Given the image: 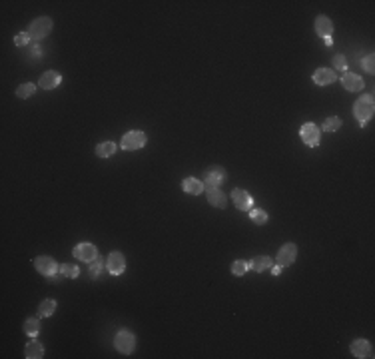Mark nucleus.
<instances>
[{"label":"nucleus","instance_id":"f257e3e1","mask_svg":"<svg viewBox=\"0 0 375 359\" xmlns=\"http://www.w3.org/2000/svg\"><path fill=\"white\" fill-rule=\"evenodd\" d=\"M373 110H375L373 96H361V98L355 100V104H353V116L357 118V122L361 126H365L371 120Z\"/></svg>","mask_w":375,"mask_h":359},{"label":"nucleus","instance_id":"f03ea898","mask_svg":"<svg viewBox=\"0 0 375 359\" xmlns=\"http://www.w3.org/2000/svg\"><path fill=\"white\" fill-rule=\"evenodd\" d=\"M50 30H52V20L48 16L36 18L30 26H28V34H30V38H34V40H42L44 36L50 34Z\"/></svg>","mask_w":375,"mask_h":359},{"label":"nucleus","instance_id":"7ed1b4c3","mask_svg":"<svg viewBox=\"0 0 375 359\" xmlns=\"http://www.w3.org/2000/svg\"><path fill=\"white\" fill-rule=\"evenodd\" d=\"M114 345H116V349H118L120 353L128 355V353H132V349H134V345H136V337H134L128 329H122V331L116 333Z\"/></svg>","mask_w":375,"mask_h":359},{"label":"nucleus","instance_id":"20e7f679","mask_svg":"<svg viewBox=\"0 0 375 359\" xmlns=\"http://www.w3.org/2000/svg\"><path fill=\"white\" fill-rule=\"evenodd\" d=\"M74 258L80 261H84V263H92L96 258H98V250H96V246L94 244H88V242H82V244H78L76 248H74Z\"/></svg>","mask_w":375,"mask_h":359},{"label":"nucleus","instance_id":"39448f33","mask_svg":"<svg viewBox=\"0 0 375 359\" xmlns=\"http://www.w3.org/2000/svg\"><path fill=\"white\" fill-rule=\"evenodd\" d=\"M146 146V134L142 130H132L128 132L122 138V148L124 150H140Z\"/></svg>","mask_w":375,"mask_h":359},{"label":"nucleus","instance_id":"423d86ee","mask_svg":"<svg viewBox=\"0 0 375 359\" xmlns=\"http://www.w3.org/2000/svg\"><path fill=\"white\" fill-rule=\"evenodd\" d=\"M223 182H226V170H223V168L214 166V168H208V170L204 172V186L219 188Z\"/></svg>","mask_w":375,"mask_h":359},{"label":"nucleus","instance_id":"0eeeda50","mask_svg":"<svg viewBox=\"0 0 375 359\" xmlns=\"http://www.w3.org/2000/svg\"><path fill=\"white\" fill-rule=\"evenodd\" d=\"M302 140L308 144V146H312V148H315V146H319V140H321V132H319V126L317 124H313V122H306L304 126H302Z\"/></svg>","mask_w":375,"mask_h":359},{"label":"nucleus","instance_id":"6e6552de","mask_svg":"<svg viewBox=\"0 0 375 359\" xmlns=\"http://www.w3.org/2000/svg\"><path fill=\"white\" fill-rule=\"evenodd\" d=\"M106 267H108V271H110L112 275H120V273H124V269H126L124 254H120V252H112V254L106 258Z\"/></svg>","mask_w":375,"mask_h":359},{"label":"nucleus","instance_id":"1a4fd4ad","mask_svg":"<svg viewBox=\"0 0 375 359\" xmlns=\"http://www.w3.org/2000/svg\"><path fill=\"white\" fill-rule=\"evenodd\" d=\"M34 265H36V269H38L42 275H46V277H52V275H56V271H58L56 261L52 260L50 256H40V258H36V260H34Z\"/></svg>","mask_w":375,"mask_h":359},{"label":"nucleus","instance_id":"9d476101","mask_svg":"<svg viewBox=\"0 0 375 359\" xmlns=\"http://www.w3.org/2000/svg\"><path fill=\"white\" fill-rule=\"evenodd\" d=\"M295 256H297V248H295V244H283V248L278 252L276 261H278V265H280V267H287V265H291V263L295 261Z\"/></svg>","mask_w":375,"mask_h":359},{"label":"nucleus","instance_id":"9b49d317","mask_svg":"<svg viewBox=\"0 0 375 359\" xmlns=\"http://www.w3.org/2000/svg\"><path fill=\"white\" fill-rule=\"evenodd\" d=\"M349 351H351V355H355V357H359V359L373 357V347H371V343H369L367 339H355V341L349 345Z\"/></svg>","mask_w":375,"mask_h":359},{"label":"nucleus","instance_id":"f8f14e48","mask_svg":"<svg viewBox=\"0 0 375 359\" xmlns=\"http://www.w3.org/2000/svg\"><path fill=\"white\" fill-rule=\"evenodd\" d=\"M342 84H344L345 90H349V92L363 90V78L359 74H353V72H345L344 76H342Z\"/></svg>","mask_w":375,"mask_h":359},{"label":"nucleus","instance_id":"ddd939ff","mask_svg":"<svg viewBox=\"0 0 375 359\" xmlns=\"http://www.w3.org/2000/svg\"><path fill=\"white\" fill-rule=\"evenodd\" d=\"M312 78H313V82H315L317 86H327V84L335 82L338 74H335L331 68H317V70L313 72Z\"/></svg>","mask_w":375,"mask_h":359},{"label":"nucleus","instance_id":"4468645a","mask_svg":"<svg viewBox=\"0 0 375 359\" xmlns=\"http://www.w3.org/2000/svg\"><path fill=\"white\" fill-rule=\"evenodd\" d=\"M60 82H62V76H60L58 72H54V70L44 72V74L40 76V80H38L40 88H44V90H52V88L60 86Z\"/></svg>","mask_w":375,"mask_h":359},{"label":"nucleus","instance_id":"2eb2a0df","mask_svg":"<svg viewBox=\"0 0 375 359\" xmlns=\"http://www.w3.org/2000/svg\"><path fill=\"white\" fill-rule=\"evenodd\" d=\"M232 200H234L236 208H240V210H251V206H253V200H251L250 194L246 190H240V188H234Z\"/></svg>","mask_w":375,"mask_h":359},{"label":"nucleus","instance_id":"dca6fc26","mask_svg":"<svg viewBox=\"0 0 375 359\" xmlns=\"http://www.w3.org/2000/svg\"><path fill=\"white\" fill-rule=\"evenodd\" d=\"M206 196H208V202L212 204V206H216V208H226L228 206V197H226V194L219 190V188H210V186H206Z\"/></svg>","mask_w":375,"mask_h":359},{"label":"nucleus","instance_id":"f3484780","mask_svg":"<svg viewBox=\"0 0 375 359\" xmlns=\"http://www.w3.org/2000/svg\"><path fill=\"white\" fill-rule=\"evenodd\" d=\"M315 32L319 36H323V38L331 36L333 34V22L327 16H317L315 18Z\"/></svg>","mask_w":375,"mask_h":359},{"label":"nucleus","instance_id":"a211bd4d","mask_svg":"<svg viewBox=\"0 0 375 359\" xmlns=\"http://www.w3.org/2000/svg\"><path fill=\"white\" fill-rule=\"evenodd\" d=\"M182 190H184L186 194H190V196H198V194L204 192V184H202V180H198V178H184Z\"/></svg>","mask_w":375,"mask_h":359},{"label":"nucleus","instance_id":"6ab92c4d","mask_svg":"<svg viewBox=\"0 0 375 359\" xmlns=\"http://www.w3.org/2000/svg\"><path fill=\"white\" fill-rule=\"evenodd\" d=\"M24 355H26V359H40L44 357V347H42V343L40 341H30L28 345H26V349H24Z\"/></svg>","mask_w":375,"mask_h":359},{"label":"nucleus","instance_id":"aec40b11","mask_svg":"<svg viewBox=\"0 0 375 359\" xmlns=\"http://www.w3.org/2000/svg\"><path fill=\"white\" fill-rule=\"evenodd\" d=\"M250 267L253 271H266V269L272 267V258H268V256H257V258L251 260Z\"/></svg>","mask_w":375,"mask_h":359},{"label":"nucleus","instance_id":"412c9836","mask_svg":"<svg viewBox=\"0 0 375 359\" xmlns=\"http://www.w3.org/2000/svg\"><path fill=\"white\" fill-rule=\"evenodd\" d=\"M114 152H116V144L114 142H102V144L96 146V156H100V158H108Z\"/></svg>","mask_w":375,"mask_h":359},{"label":"nucleus","instance_id":"4be33fe9","mask_svg":"<svg viewBox=\"0 0 375 359\" xmlns=\"http://www.w3.org/2000/svg\"><path fill=\"white\" fill-rule=\"evenodd\" d=\"M54 309H56V301L54 299H44L40 303V307H38V315L40 317H48V315L54 313Z\"/></svg>","mask_w":375,"mask_h":359},{"label":"nucleus","instance_id":"5701e85b","mask_svg":"<svg viewBox=\"0 0 375 359\" xmlns=\"http://www.w3.org/2000/svg\"><path fill=\"white\" fill-rule=\"evenodd\" d=\"M34 92H36V84L26 82V84H20V86H18V90H16V96H18V98H30Z\"/></svg>","mask_w":375,"mask_h":359},{"label":"nucleus","instance_id":"b1692460","mask_svg":"<svg viewBox=\"0 0 375 359\" xmlns=\"http://www.w3.org/2000/svg\"><path fill=\"white\" fill-rule=\"evenodd\" d=\"M38 331H40V322H38V320L30 317V320H26V322H24V333H26V335L36 337V335H38Z\"/></svg>","mask_w":375,"mask_h":359},{"label":"nucleus","instance_id":"393cba45","mask_svg":"<svg viewBox=\"0 0 375 359\" xmlns=\"http://www.w3.org/2000/svg\"><path fill=\"white\" fill-rule=\"evenodd\" d=\"M250 218H251V222H255V224H266V222H268V212L257 210V208H251Z\"/></svg>","mask_w":375,"mask_h":359},{"label":"nucleus","instance_id":"a878e982","mask_svg":"<svg viewBox=\"0 0 375 359\" xmlns=\"http://www.w3.org/2000/svg\"><path fill=\"white\" fill-rule=\"evenodd\" d=\"M60 271H62V275L70 277V280H76L80 275V269L76 265H72V263H64L62 267H60Z\"/></svg>","mask_w":375,"mask_h":359},{"label":"nucleus","instance_id":"bb28decb","mask_svg":"<svg viewBox=\"0 0 375 359\" xmlns=\"http://www.w3.org/2000/svg\"><path fill=\"white\" fill-rule=\"evenodd\" d=\"M248 267H250V263H246V261H242V260H236L232 263V273L240 277V275H244V273L248 271Z\"/></svg>","mask_w":375,"mask_h":359},{"label":"nucleus","instance_id":"cd10ccee","mask_svg":"<svg viewBox=\"0 0 375 359\" xmlns=\"http://www.w3.org/2000/svg\"><path fill=\"white\" fill-rule=\"evenodd\" d=\"M340 126H342V120L338 116H331V118H327L323 122V132H335Z\"/></svg>","mask_w":375,"mask_h":359},{"label":"nucleus","instance_id":"c85d7f7f","mask_svg":"<svg viewBox=\"0 0 375 359\" xmlns=\"http://www.w3.org/2000/svg\"><path fill=\"white\" fill-rule=\"evenodd\" d=\"M106 267V263H104V260L102 258H96V260L90 263V275H92V280H96L98 275H100V271Z\"/></svg>","mask_w":375,"mask_h":359},{"label":"nucleus","instance_id":"c756f323","mask_svg":"<svg viewBox=\"0 0 375 359\" xmlns=\"http://www.w3.org/2000/svg\"><path fill=\"white\" fill-rule=\"evenodd\" d=\"M363 68H365V72H369V74H373L375 72V56L373 54H369L367 58H363Z\"/></svg>","mask_w":375,"mask_h":359},{"label":"nucleus","instance_id":"7c9ffc66","mask_svg":"<svg viewBox=\"0 0 375 359\" xmlns=\"http://www.w3.org/2000/svg\"><path fill=\"white\" fill-rule=\"evenodd\" d=\"M14 42H16V46H24V44H28V42H30V34L20 32L16 38H14Z\"/></svg>","mask_w":375,"mask_h":359},{"label":"nucleus","instance_id":"2f4dec72","mask_svg":"<svg viewBox=\"0 0 375 359\" xmlns=\"http://www.w3.org/2000/svg\"><path fill=\"white\" fill-rule=\"evenodd\" d=\"M333 66H335V68H340V70H345V68H347V60H345V56L338 54V56L333 58Z\"/></svg>","mask_w":375,"mask_h":359},{"label":"nucleus","instance_id":"473e14b6","mask_svg":"<svg viewBox=\"0 0 375 359\" xmlns=\"http://www.w3.org/2000/svg\"><path fill=\"white\" fill-rule=\"evenodd\" d=\"M272 273H274V275H280V273H281V267H280V265H276V267H272Z\"/></svg>","mask_w":375,"mask_h":359},{"label":"nucleus","instance_id":"72a5a7b5","mask_svg":"<svg viewBox=\"0 0 375 359\" xmlns=\"http://www.w3.org/2000/svg\"><path fill=\"white\" fill-rule=\"evenodd\" d=\"M325 44H327V46H331V44H333V40H331V36H327V38H325Z\"/></svg>","mask_w":375,"mask_h":359}]
</instances>
